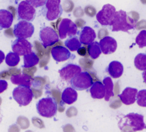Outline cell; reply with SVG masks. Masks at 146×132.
Segmentation results:
<instances>
[{
  "instance_id": "5bb4252c",
  "label": "cell",
  "mask_w": 146,
  "mask_h": 132,
  "mask_svg": "<svg viewBox=\"0 0 146 132\" xmlns=\"http://www.w3.org/2000/svg\"><path fill=\"white\" fill-rule=\"evenodd\" d=\"M99 43L102 52L105 55L113 54L116 50L117 42L111 37H105L100 40Z\"/></svg>"
},
{
  "instance_id": "484cf974",
  "label": "cell",
  "mask_w": 146,
  "mask_h": 132,
  "mask_svg": "<svg viewBox=\"0 0 146 132\" xmlns=\"http://www.w3.org/2000/svg\"><path fill=\"white\" fill-rule=\"evenodd\" d=\"M65 45L71 51H75L82 46V43L78 38L75 36L68 38L65 41Z\"/></svg>"
},
{
  "instance_id": "d6a6232c",
  "label": "cell",
  "mask_w": 146,
  "mask_h": 132,
  "mask_svg": "<svg viewBox=\"0 0 146 132\" xmlns=\"http://www.w3.org/2000/svg\"><path fill=\"white\" fill-rule=\"evenodd\" d=\"M78 54L82 56H86L87 54V50L84 47H80L78 50H77Z\"/></svg>"
},
{
  "instance_id": "ffe728a7",
  "label": "cell",
  "mask_w": 146,
  "mask_h": 132,
  "mask_svg": "<svg viewBox=\"0 0 146 132\" xmlns=\"http://www.w3.org/2000/svg\"><path fill=\"white\" fill-rule=\"evenodd\" d=\"M90 91L92 97L94 99H102L105 97L106 94L104 84L99 81L93 83Z\"/></svg>"
},
{
  "instance_id": "f1b7e54d",
  "label": "cell",
  "mask_w": 146,
  "mask_h": 132,
  "mask_svg": "<svg viewBox=\"0 0 146 132\" xmlns=\"http://www.w3.org/2000/svg\"><path fill=\"white\" fill-rule=\"evenodd\" d=\"M135 42L140 48L146 47V31L142 30L135 38Z\"/></svg>"
},
{
  "instance_id": "d6986e66",
  "label": "cell",
  "mask_w": 146,
  "mask_h": 132,
  "mask_svg": "<svg viewBox=\"0 0 146 132\" xmlns=\"http://www.w3.org/2000/svg\"><path fill=\"white\" fill-rule=\"evenodd\" d=\"M10 79L11 83L14 84L29 87H31L33 82V79L32 76L24 73L12 76Z\"/></svg>"
},
{
  "instance_id": "5b68a950",
  "label": "cell",
  "mask_w": 146,
  "mask_h": 132,
  "mask_svg": "<svg viewBox=\"0 0 146 132\" xmlns=\"http://www.w3.org/2000/svg\"><path fill=\"white\" fill-rule=\"evenodd\" d=\"M13 97L19 105L25 106L31 102L34 94L30 87L19 86L13 90Z\"/></svg>"
},
{
  "instance_id": "d590c367",
  "label": "cell",
  "mask_w": 146,
  "mask_h": 132,
  "mask_svg": "<svg viewBox=\"0 0 146 132\" xmlns=\"http://www.w3.org/2000/svg\"><path fill=\"white\" fill-rule=\"evenodd\" d=\"M1 98H0V106H1ZM2 114H1V108H0V123H1V121H2Z\"/></svg>"
},
{
  "instance_id": "6da1fadb",
  "label": "cell",
  "mask_w": 146,
  "mask_h": 132,
  "mask_svg": "<svg viewBox=\"0 0 146 132\" xmlns=\"http://www.w3.org/2000/svg\"><path fill=\"white\" fill-rule=\"evenodd\" d=\"M122 132H138L146 129L144 116L137 113H129L120 119L118 123Z\"/></svg>"
},
{
  "instance_id": "e575fe53",
  "label": "cell",
  "mask_w": 146,
  "mask_h": 132,
  "mask_svg": "<svg viewBox=\"0 0 146 132\" xmlns=\"http://www.w3.org/2000/svg\"><path fill=\"white\" fill-rule=\"evenodd\" d=\"M142 76H143L144 82L146 84V70L142 73Z\"/></svg>"
},
{
  "instance_id": "4fadbf2b",
  "label": "cell",
  "mask_w": 146,
  "mask_h": 132,
  "mask_svg": "<svg viewBox=\"0 0 146 132\" xmlns=\"http://www.w3.org/2000/svg\"><path fill=\"white\" fill-rule=\"evenodd\" d=\"M82 72L81 68L74 64L69 63L59 70L60 77L65 80H70L74 76Z\"/></svg>"
},
{
  "instance_id": "f546056e",
  "label": "cell",
  "mask_w": 146,
  "mask_h": 132,
  "mask_svg": "<svg viewBox=\"0 0 146 132\" xmlns=\"http://www.w3.org/2000/svg\"><path fill=\"white\" fill-rule=\"evenodd\" d=\"M136 100L137 104L141 107H146V90H141L138 92Z\"/></svg>"
},
{
  "instance_id": "e0dca14e",
  "label": "cell",
  "mask_w": 146,
  "mask_h": 132,
  "mask_svg": "<svg viewBox=\"0 0 146 132\" xmlns=\"http://www.w3.org/2000/svg\"><path fill=\"white\" fill-rule=\"evenodd\" d=\"M138 93V90L136 88L131 87H127L124 90L121 94L118 95L121 102L126 105H130L136 101V97Z\"/></svg>"
},
{
  "instance_id": "4dcf8cb0",
  "label": "cell",
  "mask_w": 146,
  "mask_h": 132,
  "mask_svg": "<svg viewBox=\"0 0 146 132\" xmlns=\"http://www.w3.org/2000/svg\"><path fill=\"white\" fill-rule=\"evenodd\" d=\"M27 2L30 3L33 7L38 8L43 6L47 0H25Z\"/></svg>"
},
{
  "instance_id": "7402d4cb",
  "label": "cell",
  "mask_w": 146,
  "mask_h": 132,
  "mask_svg": "<svg viewBox=\"0 0 146 132\" xmlns=\"http://www.w3.org/2000/svg\"><path fill=\"white\" fill-rule=\"evenodd\" d=\"M78 93L72 87L65 88L61 95L62 102L68 105H72L76 101Z\"/></svg>"
},
{
  "instance_id": "8992f818",
  "label": "cell",
  "mask_w": 146,
  "mask_h": 132,
  "mask_svg": "<svg viewBox=\"0 0 146 132\" xmlns=\"http://www.w3.org/2000/svg\"><path fill=\"white\" fill-rule=\"evenodd\" d=\"M93 83L91 76L87 72H80L70 80L72 87L78 91L88 90L91 87Z\"/></svg>"
},
{
  "instance_id": "44dd1931",
  "label": "cell",
  "mask_w": 146,
  "mask_h": 132,
  "mask_svg": "<svg viewBox=\"0 0 146 132\" xmlns=\"http://www.w3.org/2000/svg\"><path fill=\"white\" fill-rule=\"evenodd\" d=\"M13 15L8 10H0V30L9 28L13 22Z\"/></svg>"
},
{
  "instance_id": "9a60e30c",
  "label": "cell",
  "mask_w": 146,
  "mask_h": 132,
  "mask_svg": "<svg viewBox=\"0 0 146 132\" xmlns=\"http://www.w3.org/2000/svg\"><path fill=\"white\" fill-rule=\"evenodd\" d=\"M51 55L57 62L66 61L71 57V53L66 47L62 46H57L51 50Z\"/></svg>"
},
{
  "instance_id": "d4e9b609",
  "label": "cell",
  "mask_w": 146,
  "mask_h": 132,
  "mask_svg": "<svg viewBox=\"0 0 146 132\" xmlns=\"http://www.w3.org/2000/svg\"><path fill=\"white\" fill-rule=\"evenodd\" d=\"M88 52L90 56L92 59H96L101 54V50L100 48V43L97 42H93L88 46Z\"/></svg>"
},
{
  "instance_id": "277c9868",
  "label": "cell",
  "mask_w": 146,
  "mask_h": 132,
  "mask_svg": "<svg viewBox=\"0 0 146 132\" xmlns=\"http://www.w3.org/2000/svg\"><path fill=\"white\" fill-rule=\"evenodd\" d=\"M61 0H47L41 10L43 16L48 21L59 18L63 12Z\"/></svg>"
},
{
  "instance_id": "8d00e7d4",
  "label": "cell",
  "mask_w": 146,
  "mask_h": 132,
  "mask_svg": "<svg viewBox=\"0 0 146 132\" xmlns=\"http://www.w3.org/2000/svg\"><path fill=\"white\" fill-rule=\"evenodd\" d=\"M17 1H18V0H17Z\"/></svg>"
},
{
  "instance_id": "ba28073f",
  "label": "cell",
  "mask_w": 146,
  "mask_h": 132,
  "mask_svg": "<svg viewBox=\"0 0 146 132\" xmlns=\"http://www.w3.org/2000/svg\"><path fill=\"white\" fill-rule=\"evenodd\" d=\"M35 32L33 25L25 20H21L14 27V34L15 37L19 39L31 38Z\"/></svg>"
},
{
  "instance_id": "52a82bcc",
  "label": "cell",
  "mask_w": 146,
  "mask_h": 132,
  "mask_svg": "<svg viewBox=\"0 0 146 132\" xmlns=\"http://www.w3.org/2000/svg\"><path fill=\"white\" fill-rule=\"evenodd\" d=\"M115 13V7L110 4H106L97 14L96 19L102 26H111Z\"/></svg>"
},
{
  "instance_id": "ac0fdd59",
  "label": "cell",
  "mask_w": 146,
  "mask_h": 132,
  "mask_svg": "<svg viewBox=\"0 0 146 132\" xmlns=\"http://www.w3.org/2000/svg\"><path fill=\"white\" fill-rule=\"evenodd\" d=\"M106 71L112 78L114 79L119 78L123 74L124 66L120 62L113 61L110 63Z\"/></svg>"
},
{
  "instance_id": "4316f807",
  "label": "cell",
  "mask_w": 146,
  "mask_h": 132,
  "mask_svg": "<svg viewBox=\"0 0 146 132\" xmlns=\"http://www.w3.org/2000/svg\"><path fill=\"white\" fill-rule=\"evenodd\" d=\"M135 67L141 71L146 70V54H139L134 58Z\"/></svg>"
},
{
  "instance_id": "cb8c5ba5",
  "label": "cell",
  "mask_w": 146,
  "mask_h": 132,
  "mask_svg": "<svg viewBox=\"0 0 146 132\" xmlns=\"http://www.w3.org/2000/svg\"><path fill=\"white\" fill-rule=\"evenodd\" d=\"M103 83L105 87L106 94L105 96V100L109 101L111 97L114 96L113 93V83L112 79L110 77H105L103 80Z\"/></svg>"
},
{
  "instance_id": "7c38bea8",
  "label": "cell",
  "mask_w": 146,
  "mask_h": 132,
  "mask_svg": "<svg viewBox=\"0 0 146 132\" xmlns=\"http://www.w3.org/2000/svg\"><path fill=\"white\" fill-rule=\"evenodd\" d=\"M32 44L26 39L17 38L12 43L13 51L19 56H24L32 52Z\"/></svg>"
},
{
  "instance_id": "9c48e42d",
  "label": "cell",
  "mask_w": 146,
  "mask_h": 132,
  "mask_svg": "<svg viewBox=\"0 0 146 132\" xmlns=\"http://www.w3.org/2000/svg\"><path fill=\"white\" fill-rule=\"evenodd\" d=\"M58 31L61 39L75 36L78 33L76 25L70 19L67 18L63 19L60 21L58 26Z\"/></svg>"
},
{
  "instance_id": "7a4b0ae2",
  "label": "cell",
  "mask_w": 146,
  "mask_h": 132,
  "mask_svg": "<svg viewBox=\"0 0 146 132\" xmlns=\"http://www.w3.org/2000/svg\"><path fill=\"white\" fill-rule=\"evenodd\" d=\"M136 22L129 17L127 13L122 10L116 11L115 15L112 23V31H123L128 32V31L135 28Z\"/></svg>"
},
{
  "instance_id": "83f0119b",
  "label": "cell",
  "mask_w": 146,
  "mask_h": 132,
  "mask_svg": "<svg viewBox=\"0 0 146 132\" xmlns=\"http://www.w3.org/2000/svg\"><path fill=\"white\" fill-rule=\"evenodd\" d=\"M20 61V56L15 52H9L5 58V62L6 64L10 66L14 67L18 65Z\"/></svg>"
},
{
  "instance_id": "2e32d148",
  "label": "cell",
  "mask_w": 146,
  "mask_h": 132,
  "mask_svg": "<svg viewBox=\"0 0 146 132\" xmlns=\"http://www.w3.org/2000/svg\"><path fill=\"white\" fill-rule=\"evenodd\" d=\"M80 43L84 45H89L96 38L95 31L90 27H84L82 31L78 33Z\"/></svg>"
},
{
  "instance_id": "603a6c76",
  "label": "cell",
  "mask_w": 146,
  "mask_h": 132,
  "mask_svg": "<svg viewBox=\"0 0 146 132\" xmlns=\"http://www.w3.org/2000/svg\"><path fill=\"white\" fill-rule=\"evenodd\" d=\"M23 58L24 65L22 66V67L24 68H32L36 66L39 62V58L33 52L24 55Z\"/></svg>"
},
{
  "instance_id": "3957f363",
  "label": "cell",
  "mask_w": 146,
  "mask_h": 132,
  "mask_svg": "<svg viewBox=\"0 0 146 132\" xmlns=\"http://www.w3.org/2000/svg\"><path fill=\"white\" fill-rule=\"evenodd\" d=\"M36 108L38 113L41 116L51 118L57 112V103L52 97L43 98L37 102Z\"/></svg>"
},
{
  "instance_id": "8fae6325",
  "label": "cell",
  "mask_w": 146,
  "mask_h": 132,
  "mask_svg": "<svg viewBox=\"0 0 146 132\" xmlns=\"http://www.w3.org/2000/svg\"><path fill=\"white\" fill-rule=\"evenodd\" d=\"M17 14L18 20L32 21L36 18V10L26 1H23L18 5Z\"/></svg>"
},
{
  "instance_id": "1f68e13d",
  "label": "cell",
  "mask_w": 146,
  "mask_h": 132,
  "mask_svg": "<svg viewBox=\"0 0 146 132\" xmlns=\"http://www.w3.org/2000/svg\"><path fill=\"white\" fill-rule=\"evenodd\" d=\"M8 87L7 82L5 80H0V94L6 91Z\"/></svg>"
},
{
  "instance_id": "836d02e7",
  "label": "cell",
  "mask_w": 146,
  "mask_h": 132,
  "mask_svg": "<svg viewBox=\"0 0 146 132\" xmlns=\"http://www.w3.org/2000/svg\"><path fill=\"white\" fill-rule=\"evenodd\" d=\"M5 58V54H4L3 52L1 50H0V64L1 63H2V62L3 61Z\"/></svg>"
},
{
  "instance_id": "30bf717a",
  "label": "cell",
  "mask_w": 146,
  "mask_h": 132,
  "mask_svg": "<svg viewBox=\"0 0 146 132\" xmlns=\"http://www.w3.org/2000/svg\"><path fill=\"white\" fill-rule=\"evenodd\" d=\"M39 39L44 48L51 46L59 41V36L55 30L50 27L42 28L39 32Z\"/></svg>"
}]
</instances>
